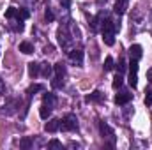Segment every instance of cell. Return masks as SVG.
Wrapping results in <instances>:
<instances>
[{
	"instance_id": "1",
	"label": "cell",
	"mask_w": 152,
	"mask_h": 150,
	"mask_svg": "<svg viewBox=\"0 0 152 150\" xmlns=\"http://www.w3.org/2000/svg\"><path fill=\"white\" fill-rule=\"evenodd\" d=\"M60 129L62 131H76L78 129V118L73 113H67L62 120H60Z\"/></svg>"
},
{
	"instance_id": "2",
	"label": "cell",
	"mask_w": 152,
	"mask_h": 150,
	"mask_svg": "<svg viewBox=\"0 0 152 150\" xmlns=\"http://www.w3.org/2000/svg\"><path fill=\"white\" fill-rule=\"evenodd\" d=\"M18 106H20V101H16V99H9V101L2 106L0 113H2V115H7V117H9V115H14Z\"/></svg>"
},
{
	"instance_id": "3",
	"label": "cell",
	"mask_w": 152,
	"mask_h": 150,
	"mask_svg": "<svg viewBox=\"0 0 152 150\" xmlns=\"http://www.w3.org/2000/svg\"><path fill=\"white\" fill-rule=\"evenodd\" d=\"M101 134H103V138H110V145H113L115 143V133L113 129L108 125V124H104V122H101Z\"/></svg>"
},
{
	"instance_id": "4",
	"label": "cell",
	"mask_w": 152,
	"mask_h": 150,
	"mask_svg": "<svg viewBox=\"0 0 152 150\" xmlns=\"http://www.w3.org/2000/svg\"><path fill=\"white\" fill-rule=\"evenodd\" d=\"M69 60L76 66H81L83 64V51L81 50H71L69 51Z\"/></svg>"
},
{
	"instance_id": "5",
	"label": "cell",
	"mask_w": 152,
	"mask_h": 150,
	"mask_svg": "<svg viewBox=\"0 0 152 150\" xmlns=\"http://www.w3.org/2000/svg\"><path fill=\"white\" fill-rule=\"evenodd\" d=\"M127 5H129V0H117L115 2V7H113V12L122 16L126 11H127Z\"/></svg>"
},
{
	"instance_id": "6",
	"label": "cell",
	"mask_w": 152,
	"mask_h": 150,
	"mask_svg": "<svg viewBox=\"0 0 152 150\" xmlns=\"http://www.w3.org/2000/svg\"><path fill=\"white\" fill-rule=\"evenodd\" d=\"M60 129V120L58 118H50L48 122H46V125H44V131L46 133H55V131H58Z\"/></svg>"
},
{
	"instance_id": "7",
	"label": "cell",
	"mask_w": 152,
	"mask_h": 150,
	"mask_svg": "<svg viewBox=\"0 0 152 150\" xmlns=\"http://www.w3.org/2000/svg\"><path fill=\"white\" fill-rule=\"evenodd\" d=\"M131 99H133V94H129V92H120V94L115 95V103L120 104V106H122V104H127Z\"/></svg>"
},
{
	"instance_id": "8",
	"label": "cell",
	"mask_w": 152,
	"mask_h": 150,
	"mask_svg": "<svg viewBox=\"0 0 152 150\" xmlns=\"http://www.w3.org/2000/svg\"><path fill=\"white\" fill-rule=\"evenodd\" d=\"M129 55H131V58H134V60H140V58H142V55H143V50H142V46H140V44H133V46L129 48Z\"/></svg>"
},
{
	"instance_id": "9",
	"label": "cell",
	"mask_w": 152,
	"mask_h": 150,
	"mask_svg": "<svg viewBox=\"0 0 152 150\" xmlns=\"http://www.w3.org/2000/svg\"><path fill=\"white\" fill-rule=\"evenodd\" d=\"M85 101H87V103H101V101H103V94H101L99 90H94L92 94H88V95L85 97Z\"/></svg>"
},
{
	"instance_id": "10",
	"label": "cell",
	"mask_w": 152,
	"mask_h": 150,
	"mask_svg": "<svg viewBox=\"0 0 152 150\" xmlns=\"http://www.w3.org/2000/svg\"><path fill=\"white\" fill-rule=\"evenodd\" d=\"M41 74V64L37 62H30L28 64V76L30 78H36V76Z\"/></svg>"
},
{
	"instance_id": "11",
	"label": "cell",
	"mask_w": 152,
	"mask_h": 150,
	"mask_svg": "<svg viewBox=\"0 0 152 150\" xmlns=\"http://www.w3.org/2000/svg\"><path fill=\"white\" fill-rule=\"evenodd\" d=\"M51 111H53V108L51 106H48V104H41V108H39V115H41V118L42 120H48L50 118V115H51Z\"/></svg>"
},
{
	"instance_id": "12",
	"label": "cell",
	"mask_w": 152,
	"mask_h": 150,
	"mask_svg": "<svg viewBox=\"0 0 152 150\" xmlns=\"http://www.w3.org/2000/svg\"><path fill=\"white\" fill-rule=\"evenodd\" d=\"M42 103L53 108V106H55V103H57V97H55V94H51V92H46V94H42Z\"/></svg>"
},
{
	"instance_id": "13",
	"label": "cell",
	"mask_w": 152,
	"mask_h": 150,
	"mask_svg": "<svg viewBox=\"0 0 152 150\" xmlns=\"http://www.w3.org/2000/svg\"><path fill=\"white\" fill-rule=\"evenodd\" d=\"M41 74L44 76V78H50V76L53 74V66H51V64H48V62L41 64Z\"/></svg>"
},
{
	"instance_id": "14",
	"label": "cell",
	"mask_w": 152,
	"mask_h": 150,
	"mask_svg": "<svg viewBox=\"0 0 152 150\" xmlns=\"http://www.w3.org/2000/svg\"><path fill=\"white\" fill-rule=\"evenodd\" d=\"M20 51L25 53V55H30V53H34V46H32L28 41H23V42L20 44Z\"/></svg>"
},
{
	"instance_id": "15",
	"label": "cell",
	"mask_w": 152,
	"mask_h": 150,
	"mask_svg": "<svg viewBox=\"0 0 152 150\" xmlns=\"http://www.w3.org/2000/svg\"><path fill=\"white\" fill-rule=\"evenodd\" d=\"M41 90H44V87H42V85H39V83L30 85V87L27 88V95H28V97H34V94H37V92H41Z\"/></svg>"
},
{
	"instance_id": "16",
	"label": "cell",
	"mask_w": 152,
	"mask_h": 150,
	"mask_svg": "<svg viewBox=\"0 0 152 150\" xmlns=\"http://www.w3.org/2000/svg\"><path fill=\"white\" fill-rule=\"evenodd\" d=\"M28 16H30L28 9H25V7H20V9H18V16H16V20H20V21H25V20H28Z\"/></svg>"
},
{
	"instance_id": "17",
	"label": "cell",
	"mask_w": 152,
	"mask_h": 150,
	"mask_svg": "<svg viewBox=\"0 0 152 150\" xmlns=\"http://www.w3.org/2000/svg\"><path fill=\"white\" fill-rule=\"evenodd\" d=\"M51 87L53 88H62L64 87V76H55V79H51Z\"/></svg>"
},
{
	"instance_id": "18",
	"label": "cell",
	"mask_w": 152,
	"mask_h": 150,
	"mask_svg": "<svg viewBox=\"0 0 152 150\" xmlns=\"http://www.w3.org/2000/svg\"><path fill=\"white\" fill-rule=\"evenodd\" d=\"M53 71H55V74L64 76V74H66V66H64V62H58V64H55V66H53Z\"/></svg>"
},
{
	"instance_id": "19",
	"label": "cell",
	"mask_w": 152,
	"mask_h": 150,
	"mask_svg": "<svg viewBox=\"0 0 152 150\" xmlns=\"http://www.w3.org/2000/svg\"><path fill=\"white\" fill-rule=\"evenodd\" d=\"M122 83H124V78H122V74L118 73V74L113 78V83H112V87L117 90V88H120V87H122Z\"/></svg>"
},
{
	"instance_id": "20",
	"label": "cell",
	"mask_w": 152,
	"mask_h": 150,
	"mask_svg": "<svg viewBox=\"0 0 152 150\" xmlns=\"http://www.w3.org/2000/svg\"><path fill=\"white\" fill-rule=\"evenodd\" d=\"M32 145H34V143H32V140H30L28 136H25V138L20 140V147H21V149H30Z\"/></svg>"
},
{
	"instance_id": "21",
	"label": "cell",
	"mask_w": 152,
	"mask_h": 150,
	"mask_svg": "<svg viewBox=\"0 0 152 150\" xmlns=\"http://www.w3.org/2000/svg\"><path fill=\"white\" fill-rule=\"evenodd\" d=\"M18 16V9L16 7H9L7 11H5V18L7 20H12V18H16Z\"/></svg>"
},
{
	"instance_id": "22",
	"label": "cell",
	"mask_w": 152,
	"mask_h": 150,
	"mask_svg": "<svg viewBox=\"0 0 152 150\" xmlns=\"http://www.w3.org/2000/svg\"><path fill=\"white\" fill-rule=\"evenodd\" d=\"M11 30H14V32H21V30H23V21L16 20L14 23H11Z\"/></svg>"
},
{
	"instance_id": "23",
	"label": "cell",
	"mask_w": 152,
	"mask_h": 150,
	"mask_svg": "<svg viewBox=\"0 0 152 150\" xmlns=\"http://www.w3.org/2000/svg\"><path fill=\"white\" fill-rule=\"evenodd\" d=\"M127 81H129V85H131L133 88H136V87H138V76H136V73H131Z\"/></svg>"
},
{
	"instance_id": "24",
	"label": "cell",
	"mask_w": 152,
	"mask_h": 150,
	"mask_svg": "<svg viewBox=\"0 0 152 150\" xmlns=\"http://www.w3.org/2000/svg\"><path fill=\"white\" fill-rule=\"evenodd\" d=\"M117 69H118V73H120V74H124V73H126V69H127V62H126L124 58H120V60H118Z\"/></svg>"
},
{
	"instance_id": "25",
	"label": "cell",
	"mask_w": 152,
	"mask_h": 150,
	"mask_svg": "<svg viewBox=\"0 0 152 150\" xmlns=\"http://www.w3.org/2000/svg\"><path fill=\"white\" fill-rule=\"evenodd\" d=\"M138 60H134V58H131L129 60V73H138Z\"/></svg>"
},
{
	"instance_id": "26",
	"label": "cell",
	"mask_w": 152,
	"mask_h": 150,
	"mask_svg": "<svg viewBox=\"0 0 152 150\" xmlns=\"http://www.w3.org/2000/svg\"><path fill=\"white\" fill-rule=\"evenodd\" d=\"M115 66H113V58L112 57H106V60H104V71L108 73V71H112Z\"/></svg>"
},
{
	"instance_id": "27",
	"label": "cell",
	"mask_w": 152,
	"mask_h": 150,
	"mask_svg": "<svg viewBox=\"0 0 152 150\" xmlns=\"http://www.w3.org/2000/svg\"><path fill=\"white\" fill-rule=\"evenodd\" d=\"M44 20H46L48 23H51V21L55 20V14H53V11H51V9H46V12H44Z\"/></svg>"
},
{
	"instance_id": "28",
	"label": "cell",
	"mask_w": 152,
	"mask_h": 150,
	"mask_svg": "<svg viewBox=\"0 0 152 150\" xmlns=\"http://www.w3.org/2000/svg\"><path fill=\"white\" fill-rule=\"evenodd\" d=\"M48 147H50V149H62V143H60L58 140H50V141H48Z\"/></svg>"
},
{
	"instance_id": "29",
	"label": "cell",
	"mask_w": 152,
	"mask_h": 150,
	"mask_svg": "<svg viewBox=\"0 0 152 150\" xmlns=\"http://www.w3.org/2000/svg\"><path fill=\"white\" fill-rule=\"evenodd\" d=\"M145 104H147V106H152V92H147V95H145Z\"/></svg>"
},
{
	"instance_id": "30",
	"label": "cell",
	"mask_w": 152,
	"mask_h": 150,
	"mask_svg": "<svg viewBox=\"0 0 152 150\" xmlns=\"http://www.w3.org/2000/svg\"><path fill=\"white\" fill-rule=\"evenodd\" d=\"M4 92H5V85H4V81L0 79V95H4Z\"/></svg>"
},
{
	"instance_id": "31",
	"label": "cell",
	"mask_w": 152,
	"mask_h": 150,
	"mask_svg": "<svg viewBox=\"0 0 152 150\" xmlns=\"http://www.w3.org/2000/svg\"><path fill=\"white\" fill-rule=\"evenodd\" d=\"M147 79H149V83H152V69L147 71Z\"/></svg>"
},
{
	"instance_id": "32",
	"label": "cell",
	"mask_w": 152,
	"mask_h": 150,
	"mask_svg": "<svg viewBox=\"0 0 152 150\" xmlns=\"http://www.w3.org/2000/svg\"><path fill=\"white\" fill-rule=\"evenodd\" d=\"M60 4H62L64 7H69V4H71V0H60Z\"/></svg>"
}]
</instances>
